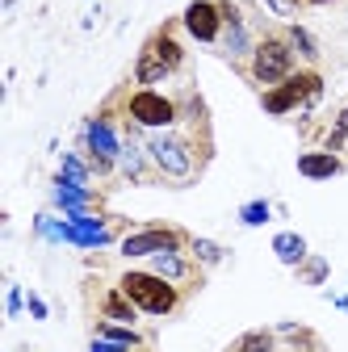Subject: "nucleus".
I'll use <instances>...</instances> for the list:
<instances>
[{
    "instance_id": "ddd939ff",
    "label": "nucleus",
    "mask_w": 348,
    "mask_h": 352,
    "mask_svg": "<svg viewBox=\"0 0 348 352\" xmlns=\"http://www.w3.org/2000/svg\"><path fill=\"white\" fill-rule=\"evenodd\" d=\"M223 0H189L185 13H181V30L202 42V47H219L223 38Z\"/></svg>"
},
{
    "instance_id": "1a4fd4ad",
    "label": "nucleus",
    "mask_w": 348,
    "mask_h": 352,
    "mask_svg": "<svg viewBox=\"0 0 348 352\" xmlns=\"http://www.w3.org/2000/svg\"><path fill=\"white\" fill-rule=\"evenodd\" d=\"M223 38H219V47H214V51H219L231 67H248V59H252V51H256V30H252V21H248V13L235 5V0H223Z\"/></svg>"
},
{
    "instance_id": "39448f33",
    "label": "nucleus",
    "mask_w": 348,
    "mask_h": 352,
    "mask_svg": "<svg viewBox=\"0 0 348 352\" xmlns=\"http://www.w3.org/2000/svg\"><path fill=\"white\" fill-rule=\"evenodd\" d=\"M298 67H302V59H298V51L290 47L285 30H260L256 51H252V59H248L243 76L260 88V93H265V88H273V84L290 80Z\"/></svg>"
},
{
    "instance_id": "412c9836",
    "label": "nucleus",
    "mask_w": 348,
    "mask_h": 352,
    "mask_svg": "<svg viewBox=\"0 0 348 352\" xmlns=\"http://www.w3.org/2000/svg\"><path fill=\"white\" fill-rule=\"evenodd\" d=\"M294 277H298L302 285L319 289V285H323V281L331 277V264H327V256H315V252H311V256H307V260H302L298 269H294Z\"/></svg>"
},
{
    "instance_id": "cd10ccee",
    "label": "nucleus",
    "mask_w": 348,
    "mask_h": 352,
    "mask_svg": "<svg viewBox=\"0 0 348 352\" xmlns=\"http://www.w3.org/2000/svg\"><path fill=\"white\" fill-rule=\"evenodd\" d=\"M294 9H319V5H336V0H290Z\"/></svg>"
},
{
    "instance_id": "6e6552de",
    "label": "nucleus",
    "mask_w": 348,
    "mask_h": 352,
    "mask_svg": "<svg viewBox=\"0 0 348 352\" xmlns=\"http://www.w3.org/2000/svg\"><path fill=\"white\" fill-rule=\"evenodd\" d=\"M189 231L177 227V223H147V227H135L130 235L118 239V252L122 260H151L160 252H177V248H189Z\"/></svg>"
},
{
    "instance_id": "f3484780",
    "label": "nucleus",
    "mask_w": 348,
    "mask_h": 352,
    "mask_svg": "<svg viewBox=\"0 0 348 352\" xmlns=\"http://www.w3.org/2000/svg\"><path fill=\"white\" fill-rule=\"evenodd\" d=\"M281 30H285V38H290V47L298 51L302 67H315V63H319V38H315L307 25H302V21H285Z\"/></svg>"
},
{
    "instance_id": "c756f323",
    "label": "nucleus",
    "mask_w": 348,
    "mask_h": 352,
    "mask_svg": "<svg viewBox=\"0 0 348 352\" xmlns=\"http://www.w3.org/2000/svg\"><path fill=\"white\" fill-rule=\"evenodd\" d=\"M122 352H147V348H122Z\"/></svg>"
},
{
    "instance_id": "4468645a",
    "label": "nucleus",
    "mask_w": 348,
    "mask_h": 352,
    "mask_svg": "<svg viewBox=\"0 0 348 352\" xmlns=\"http://www.w3.org/2000/svg\"><path fill=\"white\" fill-rule=\"evenodd\" d=\"M344 172H348V160L336 155V151H323V147H302L298 151V176H307V181H336Z\"/></svg>"
},
{
    "instance_id": "f03ea898",
    "label": "nucleus",
    "mask_w": 348,
    "mask_h": 352,
    "mask_svg": "<svg viewBox=\"0 0 348 352\" xmlns=\"http://www.w3.org/2000/svg\"><path fill=\"white\" fill-rule=\"evenodd\" d=\"M122 126H135V130H172L185 122V97H172L160 93V88H143V84H126L122 93H113L105 101Z\"/></svg>"
},
{
    "instance_id": "b1692460",
    "label": "nucleus",
    "mask_w": 348,
    "mask_h": 352,
    "mask_svg": "<svg viewBox=\"0 0 348 352\" xmlns=\"http://www.w3.org/2000/svg\"><path fill=\"white\" fill-rule=\"evenodd\" d=\"M25 298H30V294H21V285H9V298H5V315H9V319H17V315L25 311Z\"/></svg>"
},
{
    "instance_id": "a211bd4d",
    "label": "nucleus",
    "mask_w": 348,
    "mask_h": 352,
    "mask_svg": "<svg viewBox=\"0 0 348 352\" xmlns=\"http://www.w3.org/2000/svg\"><path fill=\"white\" fill-rule=\"evenodd\" d=\"M93 336L113 340V344H122V348H147V344H151L139 327H130V323H109V319H93Z\"/></svg>"
},
{
    "instance_id": "f257e3e1",
    "label": "nucleus",
    "mask_w": 348,
    "mask_h": 352,
    "mask_svg": "<svg viewBox=\"0 0 348 352\" xmlns=\"http://www.w3.org/2000/svg\"><path fill=\"white\" fill-rule=\"evenodd\" d=\"M143 139H147V151H151L160 185H177V189L193 185L206 172L210 155H214L210 122H202V126H172V130H147Z\"/></svg>"
},
{
    "instance_id": "aec40b11",
    "label": "nucleus",
    "mask_w": 348,
    "mask_h": 352,
    "mask_svg": "<svg viewBox=\"0 0 348 352\" xmlns=\"http://www.w3.org/2000/svg\"><path fill=\"white\" fill-rule=\"evenodd\" d=\"M59 176H67V181H76V185H93V164L84 160V151H63L59 155Z\"/></svg>"
},
{
    "instance_id": "c85d7f7f",
    "label": "nucleus",
    "mask_w": 348,
    "mask_h": 352,
    "mask_svg": "<svg viewBox=\"0 0 348 352\" xmlns=\"http://www.w3.org/2000/svg\"><path fill=\"white\" fill-rule=\"evenodd\" d=\"M327 302H331V306H340V311H348V298H344V294H327Z\"/></svg>"
},
{
    "instance_id": "7ed1b4c3",
    "label": "nucleus",
    "mask_w": 348,
    "mask_h": 352,
    "mask_svg": "<svg viewBox=\"0 0 348 352\" xmlns=\"http://www.w3.org/2000/svg\"><path fill=\"white\" fill-rule=\"evenodd\" d=\"M177 30H181V17H172V21H164V25L143 42L139 55H135V72H130V84L155 88V84H164V80H172L177 72L189 67L185 42L177 38Z\"/></svg>"
},
{
    "instance_id": "dca6fc26",
    "label": "nucleus",
    "mask_w": 348,
    "mask_h": 352,
    "mask_svg": "<svg viewBox=\"0 0 348 352\" xmlns=\"http://www.w3.org/2000/svg\"><path fill=\"white\" fill-rule=\"evenodd\" d=\"M273 256L285 264V269H298V264L311 256V243H307L302 231H277L273 235Z\"/></svg>"
},
{
    "instance_id": "9b49d317",
    "label": "nucleus",
    "mask_w": 348,
    "mask_h": 352,
    "mask_svg": "<svg viewBox=\"0 0 348 352\" xmlns=\"http://www.w3.org/2000/svg\"><path fill=\"white\" fill-rule=\"evenodd\" d=\"M84 298H89V311H93V319H109V323H130V327H139V306L130 302L126 294H122V285L113 281V285H97V277H89L84 281Z\"/></svg>"
},
{
    "instance_id": "7c9ffc66",
    "label": "nucleus",
    "mask_w": 348,
    "mask_h": 352,
    "mask_svg": "<svg viewBox=\"0 0 348 352\" xmlns=\"http://www.w3.org/2000/svg\"><path fill=\"white\" fill-rule=\"evenodd\" d=\"M344 151H348V147H344Z\"/></svg>"
},
{
    "instance_id": "f8f14e48",
    "label": "nucleus",
    "mask_w": 348,
    "mask_h": 352,
    "mask_svg": "<svg viewBox=\"0 0 348 352\" xmlns=\"http://www.w3.org/2000/svg\"><path fill=\"white\" fill-rule=\"evenodd\" d=\"M147 269H151V273H160L164 281H172L177 289H185V294H197V289L206 285V269L189 256V248H177V252H160V256H151V260H147Z\"/></svg>"
},
{
    "instance_id": "9d476101",
    "label": "nucleus",
    "mask_w": 348,
    "mask_h": 352,
    "mask_svg": "<svg viewBox=\"0 0 348 352\" xmlns=\"http://www.w3.org/2000/svg\"><path fill=\"white\" fill-rule=\"evenodd\" d=\"M118 181H126V185H160L155 164H151V151H147V139H143V130H135V126H122Z\"/></svg>"
},
{
    "instance_id": "a878e982",
    "label": "nucleus",
    "mask_w": 348,
    "mask_h": 352,
    "mask_svg": "<svg viewBox=\"0 0 348 352\" xmlns=\"http://www.w3.org/2000/svg\"><path fill=\"white\" fill-rule=\"evenodd\" d=\"M89 352H122V344H113V340H101V336H93V340H89Z\"/></svg>"
},
{
    "instance_id": "bb28decb",
    "label": "nucleus",
    "mask_w": 348,
    "mask_h": 352,
    "mask_svg": "<svg viewBox=\"0 0 348 352\" xmlns=\"http://www.w3.org/2000/svg\"><path fill=\"white\" fill-rule=\"evenodd\" d=\"M265 5H269V13H277V17H290V13H298V9L290 5V0H265Z\"/></svg>"
},
{
    "instance_id": "423d86ee",
    "label": "nucleus",
    "mask_w": 348,
    "mask_h": 352,
    "mask_svg": "<svg viewBox=\"0 0 348 352\" xmlns=\"http://www.w3.org/2000/svg\"><path fill=\"white\" fill-rule=\"evenodd\" d=\"M323 88L327 84H323L319 67H298L290 80H281V84H273V88L260 93V109H265L269 118H285L294 109H302V118H311L315 105L323 101Z\"/></svg>"
},
{
    "instance_id": "6ab92c4d",
    "label": "nucleus",
    "mask_w": 348,
    "mask_h": 352,
    "mask_svg": "<svg viewBox=\"0 0 348 352\" xmlns=\"http://www.w3.org/2000/svg\"><path fill=\"white\" fill-rule=\"evenodd\" d=\"M227 352H281V336H277V327H256V331H243L239 340H231Z\"/></svg>"
},
{
    "instance_id": "393cba45",
    "label": "nucleus",
    "mask_w": 348,
    "mask_h": 352,
    "mask_svg": "<svg viewBox=\"0 0 348 352\" xmlns=\"http://www.w3.org/2000/svg\"><path fill=\"white\" fill-rule=\"evenodd\" d=\"M25 311H30V315H34V319L42 323V319H47V315H51V306H47V302H42L38 294H30V298H25Z\"/></svg>"
},
{
    "instance_id": "4be33fe9",
    "label": "nucleus",
    "mask_w": 348,
    "mask_h": 352,
    "mask_svg": "<svg viewBox=\"0 0 348 352\" xmlns=\"http://www.w3.org/2000/svg\"><path fill=\"white\" fill-rule=\"evenodd\" d=\"M189 256L202 264V269H219V264L227 260V248H223V243H214V239L193 235V239H189Z\"/></svg>"
},
{
    "instance_id": "5701e85b",
    "label": "nucleus",
    "mask_w": 348,
    "mask_h": 352,
    "mask_svg": "<svg viewBox=\"0 0 348 352\" xmlns=\"http://www.w3.org/2000/svg\"><path fill=\"white\" fill-rule=\"evenodd\" d=\"M269 218H273V206H269L265 197H256V201L239 206V223H243V227H265Z\"/></svg>"
},
{
    "instance_id": "0eeeda50",
    "label": "nucleus",
    "mask_w": 348,
    "mask_h": 352,
    "mask_svg": "<svg viewBox=\"0 0 348 352\" xmlns=\"http://www.w3.org/2000/svg\"><path fill=\"white\" fill-rule=\"evenodd\" d=\"M80 151H84V160L93 164V172L101 176V181H113V176H118L122 122H118V113H113L109 105L84 122V130H80Z\"/></svg>"
},
{
    "instance_id": "2eb2a0df",
    "label": "nucleus",
    "mask_w": 348,
    "mask_h": 352,
    "mask_svg": "<svg viewBox=\"0 0 348 352\" xmlns=\"http://www.w3.org/2000/svg\"><path fill=\"white\" fill-rule=\"evenodd\" d=\"M51 197H55V206H59V210H67V214H84L89 206H97V201H101V193H97V189L76 185V181H67V176H59V172H55V181H51Z\"/></svg>"
},
{
    "instance_id": "20e7f679",
    "label": "nucleus",
    "mask_w": 348,
    "mask_h": 352,
    "mask_svg": "<svg viewBox=\"0 0 348 352\" xmlns=\"http://www.w3.org/2000/svg\"><path fill=\"white\" fill-rule=\"evenodd\" d=\"M118 285H122V294L130 302L139 306V315H147V319H177L185 311V298H189L185 289H177L172 281H164L151 269H122Z\"/></svg>"
}]
</instances>
